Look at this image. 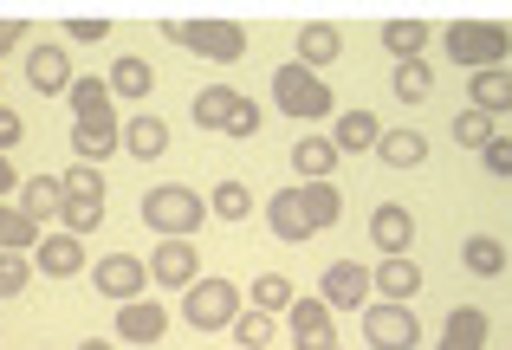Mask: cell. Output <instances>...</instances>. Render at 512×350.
<instances>
[{
	"instance_id": "cell-1",
	"label": "cell",
	"mask_w": 512,
	"mask_h": 350,
	"mask_svg": "<svg viewBox=\"0 0 512 350\" xmlns=\"http://www.w3.org/2000/svg\"><path fill=\"white\" fill-rule=\"evenodd\" d=\"M201 221H208V201H201L195 188H182V182H163V188L143 195V227L163 234V240H195Z\"/></svg>"
},
{
	"instance_id": "cell-2",
	"label": "cell",
	"mask_w": 512,
	"mask_h": 350,
	"mask_svg": "<svg viewBox=\"0 0 512 350\" xmlns=\"http://www.w3.org/2000/svg\"><path fill=\"white\" fill-rule=\"evenodd\" d=\"M512 33L500 20H454L448 26V59L467 65V72H487V65H506Z\"/></svg>"
},
{
	"instance_id": "cell-3",
	"label": "cell",
	"mask_w": 512,
	"mask_h": 350,
	"mask_svg": "<svg viewBox=\"0 0 512 350\" xmlns=\"http://www.w3.org/2000/svg\"><path fill=\"white\" fill-rule=\"evenodd\" d=\"M273 104H279L286 117H305V124H312V117H331V85L312 72V65L286 59V65L273 72Z\"/></svg>"
},
{
	"instance_id": "cell-4",
	"label": "cell",
	"mask_w": 512,
	"mask_h": 350,
	"mask_svg": "<svg viewBox=\"0 0 512 350\" xmlns=\"http://www.w3.org/2000/svg\"><path fill=\"white\" fill-rule=\"evenodd\" d=\"M182 318L195 331H227L240 318V286H234V279H208V273H201L195 286L182 292Z\"/></svg>"
},
{
	"instance_id": "cell-5",
	"label": "cell",
	"mask_w": 512,
	"mask_h": 350,
	"mask_svg": "<svg viewBox=\"0 0 512 350\" xmlns=\"http://www.w3.org/2000/svg\"><path fill=\"white\" fill-rule=\"evenodd\" d=\"M182 46L201 52V59H214V65H234V59H247V26L221 20V13H195V20L182 26Z\"/></svg>"
},
{
	"instance_id": "cell-6",
	"label": "cell",
	"mask_w": 512,
	"mask_h": 350,
	"mask_svg": "<svg viewBox=\"0 0 512 350\" xmlns=\"http://www.w3.org/2000/svg\"><path fill=\"white\" fill-rule=\"evenodd\" d=\"M363 338H370V350H415L422 344V318L396 299H376L363 305Z\"/></svg>"
},
{
	"instance_id": "cell-7",
	"label": "cell",
	"mask_w": 512,
	"mask_h": 350,
	"mask_svg": "<svg viewBox=\"0 0 512 350\" xmlns=\"http://www.w3.org/2000/svg\"><path fill=\"white\" fill-rule=\"evenodd\" d=\"M143 279H150V266H143L137 253H104V260L91 266V286H98L104 299H117V305L143 299Z\"/></svg>"
},
{
	"instance_id": "cell-8",
	"label": "cell",
	"mask_w": 512,
	"mask_h": 350,
	"mask_svg": "<svg viewBox=\"0 0 512 350\" xmlns=\"http://www.w3.org/2000/svg\"><path fill=\"white\" fill-rule=\"evenodd\" d=\"M150 279L169 286V292H188L201 279V247L195 240H163V247L150 253Z\"/></svg>"
},
{
	"instance_id": "cell-9",
	"label": "cell",
	"mask_w": 512,
	"mask_h": 350,
	"mask_svg": "<svg viewBox=\"0 0 512 350\" xmlns=\"http://www.w3.org/2000/svg\"><path fill=\"white\" fill-rule=\"evenodd\" d=\"M370 292H376V273L370 266H350V260L325 266V279H318V299H325L331 312H350V305H363Z\"/></svg>"
},
{
	"instance_id": "cell-10",
	"label": "cell",
	"mask_w": 512,
	"mask_h": 350,
	"mask_svg": "<svg viewBox=\"0 0 512 350\" xmlns=\"http://www.w3.org/2000/svg\"><path fill=\"white\" fill-rule=\"evenodd\" d=\"M286 331H292V344H299V350H325V344H338V338H331V305H325V299H292Z\"/></svg>"
},
{
	"instance_id": "cell-11",
	"label": "cell",
	"mask_w": 512,
	"mask_h": 350,
	"mask_svg": "<svg viewBox=\"0 0 512 350\" xmlns=\"http://www.w3.org/2000/svg\"><path fill=\"white\" fill-rule=\"evenodd\" d=\"M169 331V312L156 299H130V305H117V338L124 344H156Z\"/></svg>"
},
{
	"instance_id": "cell-12",
	"label": "cell",
	"mask_w": 512,
	"mask_h": 350,
	"mask_svg": "<svg viewBox=\"0 0 512 350\" xmlns=\"http://www.w3.org/2000/svg\"><path fill=\"white\" fill-rule=\"evenodd\" d=\"M33 266H39L46 279H72L78 266H85V240H78V234H39Z\"/></svg>"
},
{
	"instance_id": "cell-13",
	"label": "cell",
	"mask_w": 512,
	"mask_h": 350,
	"mask_svg": "<svg viewBox=\"0 0 512 350\" xmlns=\"http://www.w3.org/2000/svg\"><path fill=\"white\" fill-rule=\"evenodd\" d=\"M266 221H273V234L286 240V247H305V240L318 234V227H312V214L299 208V188H286V195H273V201H266Z\"/></svg>"
},
{
	"instance_id": "cell-14",
	"label": "cell",
	"mask_w": 512,
	"mask_h": 350,
	"mask_svg": "<svg viewBox=\"0 0 512 350\" xmlns=\"http://www.w3.org/2000/svg\"><path fill=\"white\" fill-rule=\"evenodd\" d=\"M240 111V91L234 85H201L195 104H188V117H195V130H227Z\"/></svg>"
},
{
	"instance_id": "cell-15",
	"label": "cell",
	"mask_w": 512,
	"mask_h": 350,
	"mask_svg": "<svg viewBox=\"0 0 512 350\" xmlns=\"http://www.w3.org/2000/svg\"><path fill=\"white\" fill-rule=\"evenodd\" d=\"M72 124H117L111 117V78H72Z\"/></svg>"
},
{
	"instance_id": "cell-16",
	"label": "cell",
	"mask_w": 512,
	"mask_h": 350,
	"mask_svg": "<svg viewBox=\"0 0 512 350\" xmlns=\"http://www.w3.org/2000/svg\"><path fill=\"white\" fill-rule=\"evenodd\" d=\"M376 292L396 305H409L415 292H422V266L409 260V253H383V266H376Z\"/></svg>"
},
{
	"instance_id": "cell-17",
	"label": "cell",
	"mask_w": 512,
	"mask_h": 350,
	"mask_svg": "<svg viewBox=\"0 0 512 350\" xmlns=\"http://www.w3.org/2000/svg\"><path fill=\"white\" fill-rule=\"evenodd\" d=\"M370 240L383 253H409V240H415V214L409 208H396V201H383V208L370 214Z\"/></svg>"
},
{
	"instance_id": "cell-18",
	"label": "cell",
	"mask_w": 512,
	"mask_h": 350,
	"mask_svg": "<svg viewBox=\"0 0 512 350\" xmlns=\"http://www.w3.org/2000/svg\"><path fill=\"white\" fill-rule=\"evenodd\" d=\"M441 350H487V312L480 305H454L441 325Z\"/></svg>"
},
{
	"instance_id": "cell-19",
	"label": "cell",
	"mask_w": 512,
	"mask_h": 350,
	"mask_svg": "<svg viewBox=\"0 0 512 350\" xmlns=\"http://www.w3.org/2000/svg\"><path fill=\"white\" fill-rule=\"evenodd\" d=\"M124 150L137 156V163H156V156L169 150V124H163V117H150V111H137L124 124Z\"/></svg>"
},
{
	"instance_id": "cell-20",
	"label": "cell",
	"mask_w": 512,
	"mask_h": 350,
	"mask_svg": "<svg viewBox=\"0 0 512 350\" xmlns=\"http://www.w3.org/2000/svg\"><path fill=\"white\" fill-rule=\"evenodd\" d=\"M292 163H299V182H331V169H338L344 156H338L331 137H299L292 143Z\"/></svg>"
},
{
	"instance_id": "cell-21",
	"label": "cell",
	"mask_w": 512,
	"mask_h": 350,
	"mask_svg": "<svg viewBox=\"0 0 512 350\" xmlns=\"http://www.w3.org/2000/svg\"><path fill=\"white\" fill-rule=\"evenodd\" d=\"M331 143H338V156L376 150V143H383V124H376V111H344L338 130H331Z\"/></svg>"
},
{
	"instance_id": "cell-22",
	"label": "cell",
	"mask_w": 512,
	"mask_h": 350,
	"mask_svg": "<svg viewBox=\"0 0 512 350\" xmlns=\"http://www.w3.org/2000/svg\"><path fill=\"white\" fill-rule=\"evenodd\" d=\"M474 111H487V117H500L512 111V65H487V72H474Z\"/></svg>"
},
{
	"instance_id": "cell-23",
	"label": "cell",
	"mask_w": 512,
	"mask_h": 350,
	"mask_svg": "<svg viewBox=\"0 0 512 350\" xmlns=\"http://www.w3.org/2000/svg\"><path fill=\"white\" fill-rule=\"evenodd\" d=\"M20 214H26V221H52V214H65V182H59V175H33V182L20 188Z\"/></svg>"
},
{
	"instance_id": "cell-24",
	"label": "cell",
	"mask_w": 512,
	"mask_h": 350,
	"mask_svg": "<svg viewBox=\"0 0 512 350\" xmlns=\"http://www.w3.org/2000/svg\"><path fill=\"white\" fill-rule=\"evenodd\" d=\"M26 78H33V91H72V65H65V46H39L33 59H26Z\"/></svg>"
},
{
	"instance_id": "cell-25",
	"label": "cell",
	"mask_w": 512,
	"mask_h": 350,
	"mask_svg": "<svg viewBox=\"0 0 512 350\" xmlns=\"http://www.w3.org/2000/svg\"><path fill=\"white\" fill-rule=\"evenodd\" d=\"M72 150H78V163H104L111 150H124V130L117 124H72Z\"/></svg>"
},
{
	"instance_id": "cell-26",
	"label": "cell",
	"mask_w": 512,
	"mask_h": 350,
	"mask_svg": "<svg viewBox=\"0 0 512 350\" xmlns=\"http://www.w3.org/2000/svg\"><path fill=\"white\" fill-rule=\"evenodd\" d=\"M338 52H344V39H338V26H331V20L299 26V65H331Z\"/></svg>"
},
{
	"instance_id": "cell-27",
	"label": "cell",
	"mask_w": 512,
	"mask_h": 350,
	"mask_svg": "<svg viewBox=\"0 0 512 350\" xmlns=\"http://www.w3.org/2000/svg\"><path fill=\"white\" fill-rule=\"evenodd\" d=\"M376 156H383L389 169H415L428 156V137L422 130H383V143H376Z\"/></svg>"
},
{
	"instance_id": "cell-28",
	"label": "cell",
	"mask_w": 512,
	"mask_h": 350,
	"mask_svg": "<svg viewBox=\"0 0 512 350\" xmlns=\"http://www.w3.org/2000/svg\"><path fill=\"white\" fill-rule=\"evenodd\" d=\"M299 208L312 214V227H331L344 214V195H338V182H299Z\"/></svg>"
},
{
	"instance_id": "cell-29",
	"label": "cell",
	"mask_w": 512,
	"mask_h": 350,
	"mask_svg": "<svg viewBox=\"0 0 512 350\" xmlns=\"http://www.w3.org/2000/svg\"><path fill=\"white\" fill-rule=\"evenodd\" d=\"M292 299H299V292H292V279L286 273H260V279H253V286H247V305H260V312H292Z\"/></svg>"
},
{
	"instance_id": "cell-30",
	"label": "cell",
	"mask_w": 512,
	"mask_h": 350,
	"mask_svg": "<svg viewBox=\"0 0 512 350\" xmlns=\"http://www.w3.org/2000/svg\"><path fill=\"white\" fill-rule=\"evenodd\" d=\"M383 46L396 52V65H402V59H422V46H428V20H415V13H409V20H389V26H383Z\"/></svg>"
},
{
	"instance_id": "cell-31",
	"label": "cell",
	"mask_w": 512,
	"mask_h": 350,
	"mask_svg": "<svg viewBox=\"0 0 512 350\" xmlns=\"http://www.w3.org/2000/svg\"><path fill=\"white\" fill-rule=\"evenodd\" d=\"M461 260H467V273H480V279H500V273H506V247H500L493 234H474V240L461 247Z\"/></svg>"
},
{
	"instance_id": "cell-32",
	"label": "cell",
	"mask_w": 512,
	"mask_h": 350,
	"mask_svg": "<svg viewBox=\"0 0 512 350\" xmlns=\"http://www.w3.org/2000/svg\"><path fill=\"white\" fill-rule=\"evenodd\" d=\"M227 331H234L240 350H266V344H273V312H260V305H240V318H234Z\"/></svg>"
},
{
	"instance_id": "cell-33",
	"label": "cell",
	"mask_w": 512,
	"mask_h": 350,
	"mask_svg": "<svg viewBox=\"0 0 512 350\" xmlns=\"http://www.w3.org/2000/svg\"><path fill=\"white\" fill-rule=\"evenodd\" d=\"M39 247V221H26L20 208H0V253H33Z\"/></svg>"
},
{
	"instance_id": "cell-34",
	"label": "cell",
	"mask_w": 512,
	"mask_h": 350,
	"mask_svg": "<svg viewBox=\"0 0 512 350\" xmlns=\"http://www.w3.org/2000/svg\"><path fill=\"white\" fill-rule=\"evenodd\" d=\"M150 85H156V72L143 59H117L111 65V98H143Z\"/></svg>"
},
{
	"instance_id": "cell-35",
	"label": "cell",
	"mask_w": 512,
	"mask_h": 350,
	"mask_svg": "<svg viewBox=\"0 0 512 350\" xmlns=\"http://www.w3.org/2000/svg\"><path fill=\"white\" fill-rule=\"evenodd\" d=\"M389 91H396L402 104H422L428 91H435V72H428L422 59H402V65H396V85H389Z\"/></svg>"
},
{
	"instance_id": "cell-36",
	"label": "cell",
	"mask_w": 512,
	"mask_h": 350,
	"mask_svg": "<svg viewBox=\"0 0 512 350\" xmlns=\"http://www.w3.org/2000/svg\"><path fill=\"white\" fill-rule=\"evenodd\" d=\"M98 221H104V195H65V234L85 240Z\"/></svg>"
},
{
	"instance_id": "cell-37",
	"label": "cell",
	"mask_w": 512,
	"mask_h": 350,
	"mask_svg": "<svg viewBox=\"0 0 512 350\" xmlns=\"http://www.w3.org/2000/svg\"><path fill=\"white\" fill-rule=\"evenodd\" d=\"M493 137H500V130H493V117H487V111H474V104L454 117V143H467V150H487Z\"/></svg>"
},
{
	"instance_id": "cell-38",
	"label": "cell",
	"mask_w": 512,
	"mask_h": 350,
	"mask_svg": "<svg viewBox=\"0 0 512 350\" xmlns=\"http://www.w3.org/2000/svg\"><path fill=\"white\" fill-rule=\"evenodd\" d=\"M247 208H253L247 182H221V188L208 195V214H221V221H247Z\"/></svg>"
},
{
	"instance_id": "cell-39",
	"label": "cell",
	"mask_w": 512,
	"mask_h": 350,
	"mask_svg": "<svg viewBox=\"0 0 512 350\" xmlns=\"http://www.w3.org/2000/svg\"><path fill=\"white\" fill-rule=\"evenodd\" d=\"M26 279H33V253H0V299L26 292Z\"/></svg>"
},
{
	"instance_id": "cell-40",
	"label": "cell",
	"mask_w": 512,
	"mask_h": 350,
	"mask_svg": "<svg viewBox=\"0 0 512 350\" xmlns=\"http://www.w3.org/2000/svg\"><path fill=\"white\" fill-rule=\"evenodd\" d=\"M65 182V195H104V175H98V163H72L59 175Z\"/></svg>"
},
{
	"instance_id": "cell-41",
	"label": "cell",
	"mask_w": 512,
	"mask_h": 350,
	"mask_svg": "<svg viewBox=\"0 0 512 350\" xmlns=\"http://www.w3.org/2000/svg\"><path fill=\"white\" fill-rule=\"evenodd\" d=\"M65 33L85 39V46H98V39L111 33V20H104V13H65Z\"/></svg>"
},
{
	"instance_id": "cell-42",
	"label": "cell",
	"mask_w": 512,
	"mask_h": 350,
	"mask_svg": "<svg viewBox=\"0 0 512 350\" xmlns=\"http://www.w3.org/2000/svg\"><path fill=\"white\" fill-rule=\"evenodd\" d=\"M480 163H487V175H500V182H506V175H512V137H493L487 150H480Z\"/></svg>"
},
{
	"instance_id": "cell-43",
	"label": "cell",
	"mask_w": 512,
	"mask_h": 350,
	"mask_svg": "<svg viewBox=\"0 0 512 350\" xmlns=\"http://www.w3.org/2000/svg\"><path fill=\"white\" fill-rule=\"evenodd\" d=\"M253 130H260V104H247V98H240V111H234V124H227V137H240V143H247Z\"/></svg>"
},
{
	"instance_id": "cell-44",
	"label": "cell",
	"mask_w": 512,
	"mask_h": 350,
	"mask_svg": "<svg viewBox=\"0 0 512 350\" xmlns=\"http://www.w3.org/2000/svg\"><path fill=\"white\" fill-rule=\"evenodd\" d=\"M20 111H13V104H0V150H13V143H20Z\"/></svg>"
},
{
	"instance_id": "cell-45",
	"label": "cell",
	"mask_w": 512,
	"mask_h": 350,
	"mask_svg": "<svg viewBox=\"0 0 512 350\" xmlns=\"http://www.w3.org/2000/svg\"><path fill=\"white\" fill-rule=\"evenodd\" d=\"M20 188V175H13V163H7V150H0V195H13Z\"/></svg>"
},
{
	"instance_id": "cell-46",
	"label": "cell",
	"mask_w": 512,
	"mask_h": 350,
	"mask_svg": "<svg viewBox=\"0 0 512 350\" xmlns=\"http://www.w3.org/2000/svg\"><path fill=\"white\" fill-rule=\"evenodd\" d=\"M20 33H26V20H0V52H7V46H13Z\"/></svg>"
},
{
	"instance_id": "cell-47",
	"label": "cell",
	"mask_w": 512,
	"mask_h": 350,
	"mask_svg": "<svg viewBox=\"0 0 512 350\" xmlns=\"http://www.w3.org/2000/svg\"><path fill=\"white\" fill-rule=\"evenodd\" d=\"M78 350H111V344H104V338H85V344H78Z\"/></svg>"
},
{
	"instance_id": "cell-48",
	"label": "cell",
	"mask_w": 512,
	"mask_h": 350,
	"mask_svg": "<svg viewBox=\"0 0 512 350\" xmlns=\"http://www.w3.org/2000/svg\"><path fill=\"white\" fill-rule=\"evenodd\" d=\"M325 350H338V344H325Z\"/></svg>"
},
{
	"instance_id": "cell-49",
	"label": "cell",
	"mask_w": 512,
	"mask_h": 350,
	"mask_svg": "<svg viewBox=\"0 0 512 350\" xmlns=\"http://www.w3.org/2000/svg\"><path fill=\"white\" fill-rule=\"evenodd\" d=\"M234 350H240V344H234Z\"/></svg>"
}]
</instances>
